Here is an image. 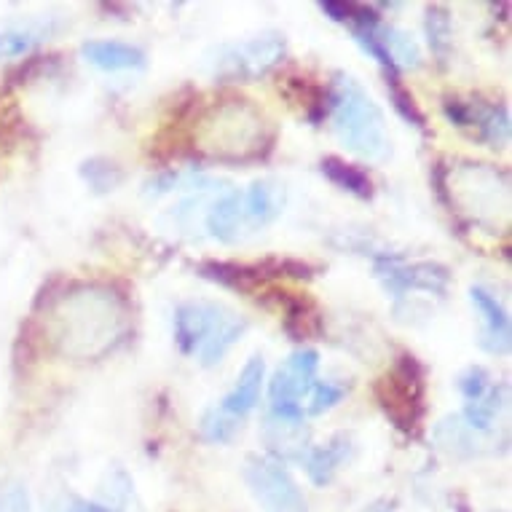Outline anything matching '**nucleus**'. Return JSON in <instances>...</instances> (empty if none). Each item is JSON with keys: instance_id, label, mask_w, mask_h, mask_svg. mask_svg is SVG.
I'll list each match as a JSON object with an SVG mask.
<instances>
[{"instance_id": "obj_5", "label": "nucleus", "mask_w": 512, "mask_h": 512, "mask_svg": "<svg viewBox=\"0 0 512 512\" xmlns=\"http://www.w3.org/2000/svg\"><path fill=\"white\" fill-rule=\"evenodd\" d=\"M319 352L298 349L287 357L269 381V416L287 421H303V408L309 400L311 387L317 384Z\"/></svg>"}, {"instance_id": "obj_16", "label": "nucleus", "mask_w": 512, "mask_h": 512, "mask_svg": "<svg viewBox=\"0 0 512 512\" xmlns=\"http://www.w3.org/2000/svg\"><path fill=\"white\" fill-rule=\"evenodd\" d=\"M81 57L92 68L105 73H129V70H145L148 65L145 51L124 41H86L81 46Z\"/></svg>"}, {"instance_id": "obj_14", "label": "nucleus", "mask_w": 512, "mask_h": 512, "mask_svg": "<svg viewBox=\"0 0 512 512\" xmlns=\"http://www.w3.org/2000/svg\"><path fill=\"white\" fill-rule=\"evenodd\" d=\"M263 443L269 448V459L279 464L298 462L306 459L311 448L309 429L303 427V421H287L269 416L263 424Z\"/></svg>"}, {"instance_id": "obj_2", "label": "nucleus", "mask_w": 512, "mask_h": 512, "mask_svg": "<svg viewBox=\"0 0 512 512\" xmlns=\"http://www.w3.org/2000/svg\"><path fill=\"white\" fill-rule=\"evenodd\" d=\"M175 344L202 368H215L250 328V322L218 301H185L175 309Z\"/></svg>"}, {"instance_id": "obj_11", "label": "nucleus", "mask_w": 512, "mask_h": 512, "mask_svg": "<svg viewBox=\"0 0 512 512\" xmlns=\"http://www.w3.org/2000/svg\"><path fill=\"white\" fill-rule=\"evenodd\" d=\"M244 199V218L250 234H258L263 228H269L277 218H282L287 204L285 185L274 180V177H263L250 183V188L242 191Z\"/></svg>"}, {"instance_id": "obj_22", "label": "nucleus", "mask_w": 512, "mask_h": 512, "mask_svg": "<svg viewBox=\"0 0 512 512\" xmlns=\"http://www.w3.org/2000/svg\"><path fill=\"white\" fill-rule=\"evenodd\" d=\"M46 35H49V25L6 27V30H0V59L25 57L27 51L38 46Z\"/></svg>"}, {"instance_id": "obj_4", "label": "nucleus", "mask_w": 512, "mask_h": 512, "mask_svg": "<svg viewBox=\"0 0 512 512\" xmlns=\"http://www.w3.org/2000/svg\"><path fill=\"white\" fill-rule=\"evenodd\" d=\"M373 395L378 408L405 435H413L424 419V368L413 354L403 352L384 376L376 378Z\"/></svg>"}, {"instance_id": "obj_10", "label": "nucleus", "mask_w": 512, "mask_h": 512, "mask_svg": "<svg viewBox=\"0 0 512 512\" xmlns=\"http://www.w3.org/2000/svg\"><path fill=\"white\" fill-rule=\"evenodd\" d=\"M263 384H266V362H263L261 354H255V357H250V360L244 362L242 373L236 378V384L231 387V392H228L215 408H218L220 413H226L228 419H234L242 424V421L258 408V403H261Z\"/></svg>"}, {"instance_id": "obj_20", "label": "nucleus", "mask_w": 512, "mask_h": 512, "mask_svg": "<svg viewBox=\"0 0 512 512\" xmlns=\"http://www.w3.org/2000/svg\"><path fill=\"white\" fill-rule=\"evenodd\" d=\"M424 30H427L429 49L437 57V62L445 65L448 54L454 49V27H451V14H448V9L445 6H427Z\"/></svg>"}, {"instance_id": "obj_23", "label": "nucleus", "mask_w": 512, "mask_h": 512, "mask_svg": "<svg viewBox=\"0 0 512 512\" xmlns=\"http://www.w3.org/2000/svg\"><path fill=\"white\" fill-rule=\"evenodd\" d=\"M387 92H389L392 108L397 110V116L424 132V129H427V118H424V113H421L416 97H413V94L405 89L403 81L397 78V73H387Z\"/></svg>"}, {"instance_id": "obj_26", "label": "nucleus", "mask_w": 512, "mask_h": 512, "mask_svg": "<svg viewBox=\"0 0 512 512\" xmlns=\"http://www.w3.org/2000/svg\"><path fill=\"white\" fill-rule=\"evenodd\" d=\"M494 384L496 381L483 365H470V368H464L462 373H459V378H456V389L462 392L464 403H475V400H480Z\"/></svg>"}, {"instance_id": "obj_3", "label": "nucleus", "mask_w": 512, "mask_h": 512, "mask_svg": "<svg viewBox=\"0 0 512 512\" xmlns=\"http://www.w3.org/2000/svg\"><path fill=\"white\" fill-rule=\"evenodd\" d=\"M287 54L285 35L277 30L250 35L242 41H226L212 46L202 57V73L218 84H250L269 76L282 65Z\"/></svg>"}, {"instance_id": "obj_17", "label": "nucleus", "mask_w": 512, "mask_h": 512, "mask_svg": "<svg viewBox=\"0 0 512 512\" xmlns=\"http://www.w3.org/2000/svg\"><path fill=\"white\" fill-rule=\"evenodd\" d=\"M378 46L387 57L389 73H397V70H416L421 68V49L419 43L413 41L411 35L400 30V27L381 25L376 27Z\"/></svg>"}, {"instance_id": "obj_8", "label": "nucleus", "mask_w": 512, "mask_h": 512, "mask_svg": "<svg viewBox=\"0 0 512 512\" xmlns=\"http://www.w3.org/2000/svg\"><path fill=\"white\" fill-rule=\"evenodd\" d=\"M445 118L454 126L478 137L488 148H504L510 143V110L502 102L488 100H462V97H445Z\"/></svg>"}, {"instance_id": "obj_15", "label": "nucleus", "mask_w": 512, "mask_h": 512, "mask_svg": "<svg viewBox=\"0 0 512 512\" xmlns=\"http://www.w3.org/2000/svg\"><path fill=\"white\" fill-rule=\"evenodd\" d=\"M196 271H199V277L212 282V285L226 287V290H234V293L261 295L269 287V279L263 277L258 263L247 266V263L234 261H204L196 266Z\"/></svg>"}, {"instance_id": "obj_18", "label": "nucleus", "mask_w": 512, "mask_h": 512, "mask_svg": "<svg viewBox=\"0 0 512 512\" xmlns=\"http://www.w3.org/2000/svg\"><path fill=\"white\" fill-rule=\"evenodd\" d=\"M319 172L328 177L330 183L346 191L354 199H360V202H370L373 199V180L362 167L357 164H349V161L338 159V156H325V159L319 161Z\"/></svg>"}, {"instance_id": "obj_19", "label": "nucleus", "mask_w": 512, "mask_h": 512, "mask_svg": "<svg viewBox=\"0 0 512 512\" xmlns=\"http://www.w3.org/2000/svg\"><path fill=\"white\" fill-rule=\"evenodd\" d=\"M285 86V92L290 94V100L306 113L309 121H322L328 118V89L311 84L309 78H285V84H279V89Z\"/></svg>"}, {"instance_id": "obj_7", "label": "nucleus", "mask_w": 512, "mask_h": 512, "mask_svg": "<svg viewBox=\"0 0 512 512\" xmlns=\"http://www.w3.org/2000/svg\"><path fill=\"white\" fill-rule=\"evenodd\" d=\"M244 483L263 512H309L293 475L269 456L250 454L244 459Z\"/></svg>"}, {"instance_id": "obj_9", "label": "nucleus", "mask_w": 512, "mask_h": 512, "mask_svg": "<svg viewBox=\"0 0 512 512\" xmlns=\"http://www.w3.org/2000/svg\"><path fill=\"white\" fill-rule=\"evenodd\" d=\"M470 301L475 306V311L480 314V322H483V330H480L478 346L486 354H494V357H504L510 354L512 346V328H510V314L504 309L499 298L494 293H488L486 287L472 285L470 287Z\"/></svg>"}, {"instance_id": "obj_6", "label": "nucleus", "mask_w": 512, "mask_h": 512, "mask_svg": "<svg viewBox=\"0 0 512 512\" xmlns=\"http://www.w3.org/2000/svg\"><path fill=\"white\" fill-rule=\"evenodd\" d=\"M373 277L397 303H403L408 293H429L443 298L451 285V274L440 263L405 261L403 255H389V252L373 258Z\"/></svg>"}, {"instance_id": "obj_25", "label": "nucleus", "mask_w": 512, "mask_h": 512, "mask_svg": "<svg viewBox=\"0 0 512 512\" xmlns=\"http://www.w3.org/2000/svg\"><path fill=\"white\" fill-rule=\"evenodd\" d=\"M242 429V424L234 419H228L226 413H220L215 405L207 408L202 413V421H199V432L207 443H231L236 437V432Z\"/></svg>"}, {"instance_id": "obj_1", "label": "nucleus", "mask_w": 512, "mask_h": 512, "mask_svg": "<svg viewBox=\"0 0 512 512\" xmlns=\"http://www.w3.org/2000/svg\"><path fill=\"white\" fill-rule=\"evenodd\" d=\"M328 118L338 143L362 161H384L389 156V135L384 113L357 78L336 73L328 86Z\"/></svg>"}, {"instance_id": "obj_24", "label": "nucleus", "mask_w": 512, "mask_h": 512, "mask_svg": "<svg viewBox=\"0 0 512 512\" xmlns=\"http://www.w3.org/2000/svg\"><path fill=\"white\" fill-rule=\"evenodd\" d=\"M346 392H349L346 384H338V381H317L311 387L306 408H303V416H322V413L333 411L344 400Z\"/></svg>"}, {"instance_id": "obj_29", "label": "nucleus", "mask_w": 512, "mask_h": 512, "mask_svg": "<svg viewBox=\"0 0 512 512\" xmlns=\"http://www.w3.org/2000/svg\"><path fill=\"white\" fill-rule=\"evenodd\" d=\"M395 510H397L395 499H376V502H370L362 512H395Z\"/></svg>"}, {"instance_id": "obj_27", "label": "nucleus", "mask_w": 512, "mask_h": 512, "mask_svg": "<svg viewBox=\"0 0 512 512\" xmlns=\"http://www.w3.org/2000/svg\"><path fill=\"white\" fill-rule=\"evenodd\" d=\"M0 512H33L25 486L14 483V486L0 488Z\"/></svg>"}, {"instance_id": "obj_12", "label": "nucleus", "mask_w": 512, "mask_h": 512, "mask_svg": "<svg viewBox=\"0 0 512 512\" xmlns=\"http://www.w3.org/2000/svg\"><path fill=\"white\" fill-rule=\"evenodd\" d=\"M204 228L220 244H239L252 236L247 228V218H244V199L239 188L226 191L210 204V210L204 215Z\"/></svg>"}, {"instance_id": "obj_21", "label": "nucleus", "mask_w": 512, "mask_h": 512, "mask_svg": "<svg viewBox=\"0 0 512 512\" xmlns=\"http://www.w3.org/2000/svg\"><path fill=\"white\" fill-rule=\"evenodd\" d=\"M78 175L84 180L94 194H110L118 185L124 183V169L118 167L116 161L105 159V156H92V159L81 161Z\"/></svg>"}, {"instance_id": "obj_13", "label": "nucleus", "mask_w": 512, "mask_h": 512, "mask_svg": "<svg viewBox=\"0 0 512 512\" xmlns=\"http://www.w3.org/2000/svg\"><path fill=\"white\" fill-rule=\"evenodd\" d=\"M354 451H357L354 437L346 435V432H338L325 445H311L309 454L301 464L314 486H330L336 480L338 470L352 462Z\"/></svg>"}, {"instance_id": "obj_28", "label": "nucleus", "mask_w": 512, "mask_h": 512, "mask_svg": "<svg viewBox=\"0 0 512 512\" xmlns=\"http://www.w3.org/2000/svg\"><path fill=\"white\" fill-rule=\"evenodd\" d=\"M65 512H116V510H110L108 504H102V502H89V499H76V502L70 504L68 510Z\"/></svg>"}]
</instances>
